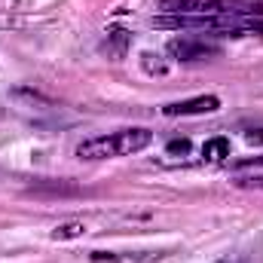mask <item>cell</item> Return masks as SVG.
I'll return each instance as SVG.
<instances>
[{
	"mask_svg": "<svg viewBox=\"0 0 263 263\" xmlns=\"http://www.w3.org/2000/svg\"><path fill=\"white\" fill-rule=\"evenodd\" d=\"M202 156H205L208 162H223V159L230 156V138H223V135L208 138V141L202 144Z\"/></svg>",
	"mask_w": 263,
	"mask_h": 263,
	"instance_id": "4",
	"label": "cell"
},
{
	"mask_svg": "<svg viewBox=\"0 0 263 263\" xmlns=\"http://www.w3.org/2000/svg\"><path fill=\"white\" fill-rule=\"evenodd\" d=\"M187 150H190V141H187V138H181V141H172V144H168V153H172V156H178V153L184 156Z\"/></svg>",
	"mask_w": 263,
	"mask_h": 263,
	"instance_id": "6",
	"label": "cell"
},
{
	"mask_svg": "<svg viewBox=\"0 0 263 263\" xmlns=\"http://www.w3.org/2000/svg\"><path fill=\"white\" fill-rule=\"evenodd\" d=\"M150 141H153L150 129H120L110 135H95V138H86L83 144H77V159L98 162V159L129 156V153H141L144 147H150Z\"/></svg>",
	"mask_w": 263,
	"mask_h": 263,
	"instance_id": "1",
	"label": "cell"
},
{
	"mask_svg": "<svg viewBox=\"0 0 263 263\" xmlns=\"http://www.w3.org/2000/svg\"><path fill=\"white\" fill-rule=\"evenodd\" d=\"M248 165H263V156H251V159H239L236 168H248Z\"/></svg>",
	"mask_w": 263,
	"mask_h": 263,
	"instance_id": "7",
	"label": "cell"
},
{
	"mask_svg": "<svg viewBox=\"0 0 263 263\" xmlns=\"http://www.w3.org/2000/svg\"><path fill=\"white\" fill-rule=\"evenodd\" d=\"M220 107V98L217 95H196L190 101H175V104H165L162 114L165 117H199V114H214Z\"/></svg>",
	"mask_w": 263,
	"mask_h": 263,
	"instance_id": "3",
	"label": "cell"
},
{
	"mask_svg": "<svg viewBox=\"0 0 263 263\" xmlns=\"http://www.w3.org/2000/svg\"><path fill=\"white\" fill-rule=\"evenodd\" d=\"M83 233H86V223L83 220H67V223H59L52 230V239L55 242H62V239H80Z\"/></svg>",
	"mask_w": 263,
	"mask_h": 263,
	"instance_id": "5",
	"label": "cell"
},
{
	"mask_svg": "<svg viewBox=\"0 0 263 263\" xmlns=\"http://www.w3.org/2000/svg\"><path fill=\"white\" fill-rule=\"evenodd\" d=\"M165 52H168L172 59H178V62H202V59L220 55V49H217L214 43L199 40V37H175V40H168Z\"/></svg>",
	"mask_w": 263,
	"mask_h": 263,
	"instance_id": "2",
	"label": "cell"
},
{
	"mask_svg": "<svg viewBox=\"0 0 263 263\" xmlns=\"http://www.w3.org/2000/svg\"><path fill=\"white\" fill-rule=\"evenodd\" d=\"M217 263H227V260H217Z\"/></svg>",
	"mask_w": 263,
	"mask_h": 263,
	"instance_id": "10",
	"label": "cell"
},
{
	"mask_svg": "<svg viewBox=\"0 0 263 263\" xmlns=\"http://www.w3.org/2000/svg\"><path fill=\"white\" fill-rule=\"evenodd\" d=\"M242 187H263V178H248V181H239Z\"/></svg>",
	"mask_w": 263,
	"mask_h": 263,
	"instance_id": "8",
	"label": "cell"
},
{
	"mask_svg": "<svg viewBox=\"0 0 263 263\" xmlns=\"http://www.w3.org/2000/svg\"><path fill=\"white\" fill-rule=\"evenodd\" d=\"M248 141H251V144H260V141H263V129H257V135H254V132H248Z\"/></svg>",
	"mask_w": 263,
	"mask_h": 263,
	"instance_id": "9",
	"label": "cell"
}]
</instances>
